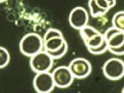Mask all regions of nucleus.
Wrapping results in <instances>:
<instances>
[{"label":"nucleus","mask_w":124,"mask_h":93,"mask_svg":"<svg viewBox=\"0 0 124 93\" xmlns=\"http://www.w3.org/2000/svg\"><path fill=\"white\" fill-rule=\"evenodd\" d=\"M19 49L25 56H33L43 50V39L37 33H28L20 40Z\"/></svg>","instance_id":"nucleus-1"},{"label":"nucleus","mask_w":124,"mask_h":93,"mask_svg":"<svg viewBox=\"0 0 124 93\" xmlns=\"http://www.w3.org/2000/svg\"><path fill=\"white\" fill-rule=\"evenodd\" d=\"M54 59L46 51L41 50L30 57V67L34 73L48 72L53 66Z\"/></svg>","instance_id":"nucleus-2"},{"label":"nucleus","mask_w":124,"mask_h":93,"mask_svg":"<svg viewBox=\"0 0 124 93\" xmlns=\"http://www.w3.org/2000/svg\"><path fill=\"white\" fill-rule=\"evenodd\" d=\"M103 73L106 78L111 81L121 79L124 75V63L117 58L108 59L103 66Z\"/></svg>","instance_id":"nucleus-3"},{"label":"nucleus","mask_w":124,"mask_h":93,"mask_svg":"<svg viewBox=\"0 0 124 93\" xmlns=\"http://www.w3.org/2000/svg\"><path fill=\"white\" fill-rule=\"evenodd\" d=\"M33 87L39 93H49L55 87L52 74L48 72L37 73L33 78Z\"/></svg>","instance_id":"nucleus-4"},{"label":"nucleus","mask_w":124,"mask_h":93,"mask_svg":"<svg viewBox=\"0 0 124 93\" xmlns=\"http://www.w3.org/2000/svg\"><path fill=\"white\" fill-rule=\"evenodd\" d=\"M68 68L75 78L84 79L92 72V66L89 60L85 58H75L70 63Z\"/></svg>","instance_id":"nucleus-5"},{"label":"nucleus","mask_w":124,"mask_h":93,"mask_svg":"<svg viewBox=\"0 0 124 93\" xmlns=\"http://www.w3.org/2000/svg\"><path fill=\"white\" fill-rule=\"evenodd\" d=\"M52 74L55 86L58 88L69 87L73 83L75 78L72 75L68 66H60L55 68Z\"/></svg>","instance_id":"nucleus-6"},{"label":"nucleus","mask_w":124,"mask_h":93,"mask_svg":"<svg viewBox=\"0 0 124 93\" xmlns=\"http://www.w3.org/2000/svg\"><path fill=\"white\" fill-rule=\"evenodd\" d=\"M89 13L83 7H76L71 10L69 15V23L72 28L80 30L88 25Z\"/></svg>","instance_id":"nucleus-7"},{"label":"nucleus","mask_w":124,"mask_h":93,"mask_svg":"<svg viewBox=\"0 0 124 93\" xmlns=\"http://www.w3.org/2000/svg\"><path fill=\"white\" fill-rule=\"evenodd\" d=\"M108 48H114L124 45V31L112 27L103 33Z\"/></svg>","instance_id":"nucleus-8"},{"label":"nucleus","mask_w":124,"mask_h":93,"mask_svg":"<svg viewBox=\"0 0 124 93\" xmlns=\"http://www.w3.org/2000/svg\"><path fill=\"white\" fill-rule=\"evenodd\" d=\"M65 40L64 36H56L53 37L46 41L43 42V49L46 52H51V51H55L58 49H60L62 46V45L65 42Z\"/></svg>","instance_id":"nucleus-9"},{"label":"nucleus","mask_w":124,"mask_h":93,"mask_svg":"<svg viewBox=\"0 0 124 93\" xmlns=\"http://www.w3.org/2000/svg\"><path fill=\"white\" fill-rule=\"evenodd\" d=\"M104 40H105V39H104V36H103V33H100L99 31L97 34L92 35L91 37H89V39H87L86 40L84 41V43H85L87 49H95L103 44Z\"/></svg>","instance_id":"nucleus-10"},{"label":"nucleus","mask_w":124,"mask_h":93,"mask_svg":"<svg viewBox=\"0 0 124 93\" xmlns=\"http://www.w3.org/2000/svg\"><path fill=\"white\" fill-rule=\"evenodd\" d=\"M88 6H89V9L90 15L93 17H102V16L105 15L106 13H108V11L101 8V7L97 4V3L95 2V0H89Z\"/></svg>","instance_id":"nucleus-11"},{"label":"nucleus","mask_w":124,"mask_h":93,"mask_svg":"<svg viewBox=\"0 0 124 93\" xmlns=\"http://www.w3.org/2000/svg\"><path fill=\"white\" fill-rule=\"evenodd\" d=\"M113 27L115 28L124 31V12L119 11L117 12L113 17L112 20Z\"/></svg>","instance_id":"nucleus-12"},{"label":"nucleus","mask_w":124,"mask_h":93,"mask_svg":"<svg viewBox=\"0 0 124 93\" xmlns=\"http://www.w3.org/2000/svg\"><path fill=\"white\" fill-rule=\"evenodd\" d=\"M79 31V34H80V36L83 41L86 40L87 39H89V37H91L92 35L97 34L99 32L98 30H96L95 28H93V27H90V26H88L86 25L85 27H82Z\"/></svg>","instance_id":"nucleus-13"},{"label":"nucleus","mask_w":124,"mask_h":93,"mask_svg":"<svg viewBox=\"0 0 124 93\" xmlns=\"http://www.w3.org/2000/svg\"><path fill=\"white\" fill-rule=\"evenodd\" d=\"M10 61V54L5 48L0 46V69L8 66Z\"/></svg>","instance_id":"nucleus-14"},{"label":"nucleus","mask_w":124,"mask_h":93,"mask_svg":"<svg viewBox=\"0 0 124 93\" xmlns=\"http://www.w3.org/2000/svg\"><path fill=\"white\" fill-rule=\"evenodd\" d=\"M67 50H68V45H67V42L65 41V42L62 45V46L61 48L58 49L57 50L51 51V52H47V53L51 55V57L53 59H58L62 58L64 55H65V54L67 53Z\"/></svg>","instance_id":"nucleus-15"},{"label":"nucleus","mask_w":124,"mask_h":93,"mask_svg":"<svg viewBox=\"0 0 124 93\" xmlns=\"http://www.w3.org/2000/svg\"><path fill=\"white\" fill-rule=\"evenodd\" d=\"M108 49V47L107 42H106V40H104L103 44L101 45H99V47H97V48H95V49H89L88 50H89V52L92 54L99 55V54H103L107 52Z\"/></svg>","instance_id":"nucleus-16"},{"label":"nucleus","mask_w":124,"mask_h":93,"mask_svg":"<svg viewBox=\"0 0 124 93\" xmlns=\"http://www.w3.org/2000/svg\"><path fill=\"white\" fill-rule=\"evenodd\" d=\"M56 36H63L61 31H59L57 29H54V28H51L49 30H47L46 32L45 33L43 36V42L44 41H46L47 40L53 38V37H56Z\"/></svg>","instance_id":"nucleus-17"},{"label":"nucleus","mask_w":124,"mask_h":93,"mask_svg":"<svg viewBox=\"0 0 124 93\" xmlns=\"http://www.w3.org/2000/svg\"><path fill=\"white\" fill-rule=\"evenodd\" d=\"M108 51L111 52L112 54L115 55H123L124 54V45L118 47H114V48H108Z\"/></svg>","instance_id":"nucleus-18"},{"label":"nucleus","mask_w":124,"mask_h":93,"mask_svg":"<svg viewBox=\"0 0 124 93\" xmlns=\"http://www.w3.org/2000/svg\"><path fill=\"white\" fill-rule=\"evenodd\" d=\"M95 2L97 3V4L101 7V8L106 10V11L108 12V10L110 9L109 5L108 3V2L106 0H95Z\"/></svg>","instance_id":"nucleus-19"},{"label":"nucleus","mask_w":124,"mask_h":93,"mask_svg":"<svg viewBox=\"0 0 124 93\" xmlns=\"http://www.w3.org/2000/svg\"><path fill=\"white\" fill-rule=\"evenodd\" d=\"M106 1H107L108 3L110 8L113 7L115 6V4H116V0H106Z\"/></svg>","instance_id":"nucleus-20"},{"label":"nucleus","mask_w":124,"mask_h":93,"mask_svg":"<svg viewBox=\"0 0 124 93\" xmlns=\"http://www.w3.org/2000/svg\"><path fill=\"white\" fill-rule=\"evenodd\" d=\"M7 0H0V3H3V2H6Z\"/></svg>","instance_id":"nucleus-21"}]
</instances>
